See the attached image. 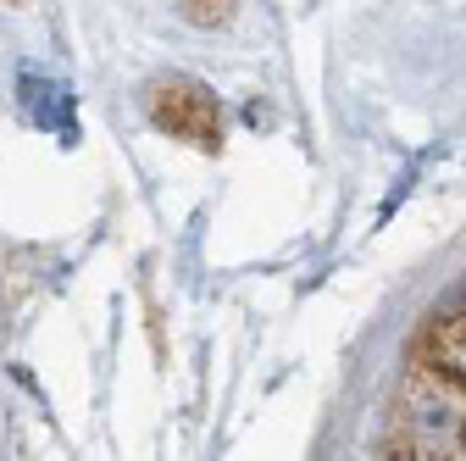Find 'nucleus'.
<instances>
[{
  "instance_id": "f257e3e1",
  "label": "nucleus",
  "mask_w": 466,
  "mask_h": 461,
  "mask_svg": "<svg viewBox=\"0 0 466 461\" xmlns=\"http://www.w3.org/2000/svg\"><path fill=\"white\" fill-rule=\"evenodd\" d=\"M150 118H156V128H167L172 139H189V145H200V150H217V139H222L217 95L200 89V84H189V78H167V84H156V95H150Z\"/></svg>"
},
{
  "instance_id": "f03ea898",
  "label": "nucleus",
  "mask_w": 466,
  "mask_h": 461,
  "mask_svg": "<svg viewBox=\"0 0 466 461\" xmlns=\"http://www.w3.org/2000/svg\"><path fill=\"white\" fill-rule=\"evenodd\" d=\"M417 439H422V445H439V450L461 445V417H455V406H444V400H417Z\"/></svg>"
},
{
  "instance_id": "7ed1b4c3",
  "label": "nucleus",
  "mask_w": 466,
  "mask_h": 461,
  "mask_svg": "<svg viewBox=\"0 0 466 461\" xmlns=\"http://www.w3.org/2000/svg\"><path fill=\"white\" fill-rule=\"evenodd\" d=\"M228 6H233V0H184V12H189L195 23H222Z\"/></svg>"
}]
</instances>
